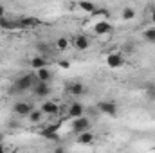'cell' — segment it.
I'll list each match as a JSON object with an SVG mask.
<instances>
[{
  "label": "cell",
  "instance_id": "obj_10",
  "mask_svg": "<svg viewBox=\"0 0 155 153\" xmlns=\"http://www.w3.org/2000/svg\"><path fill=\"white\" fill-rule=\"evenodd\" d=\"M16 25H18L20 29H33V27L40 25V20L38 18H33V16H27V18H20V20L16 22Z\"/></svg>",
  "mask_w": 155,
  "mask_h": 153
},
{
  "label": "cell",
  "instance_id": "obj_13",
  "mask_svg": "<svg viewBox=\"0 0 155 153\" xmlns=\"http://www.w3.org/2000/svg\"><path fill=\"white\" fill-rule=\"evenodd\" d=\"M78 7H79L81 11H85V13H94V11H96V4L90 2V0H79V2H78Z\"/></svg>",
  "mask_w": 155,
  "mask_h": 153
},
{
  "label": "cell",
  "instance_id": "obj_19",
  "mask_svg": "<svg viewBox=\"0 0 155 153\" xmlns=\"http://www.w3.org/2000/svg\"><path fill=\"white\" fill-rule=\"evenodd\" d=\"M41 115H43L41 110H35V108H33V110H31V114L27 115V117H29V121H31V122H40V121H41Z\"/></svg>",
  "mask_w": 155,
  "mask_h": 153
},
{
  "label": "cell",
  "instance_id": "obj_1",
  "mask_svg": "<svg viewBox=\"0 0 155 153\" xmlns=\"http://www.w3.org/2000/svg\"><path fill=\"white\" fill-rule=\"evenodd\" d=\"M36 74H24L15 81V90L16 92H25V90H33L35 83H36Z\"/></svg>",
  "mask_w": 155,
  "mask_h": 153
},
{
  "label": "cell",
  "instance_id": "obj_29",
  "mask_svg": "<svg viewBox=\"0 0 155 153\" xmlns=\"http://www.w3.org/2000/svg\"><path fill=\"white\" fill-rule=\"evenodd\" d=\"M4 151H5V148H4V144L0 142V153H4Z\"/></svg>",
  "mask_w": 155,
  "mask_h": 153
},
{
  "label": "cell",
  "instance_id": "obj_3",
  "mask_svg": "<svg viewBox=\"0 0 155 153\" xmlns=\"http://www.w3.org/2000/svg\"><path fill=\"white\" fill-rule=\"evenodd\" d=\"M33 94H35L36 97H47V96H51V86H49V83L36 79V83H35V86H33Z\"/></svg>",
  "mask_w": 155,
  "mask_h": 153
},
{
  "label": "cell",
  "instance_id": "obj_24",
  "mask_svg": "<svg viewBox=\"0 0 155 153\" xmlns=\"http://www.w3.org/2000/svg\"><path fill=\"white\" fill-rule=\"evenodd\" d=\"M36 50H40L41 54H45V52H49V50H51V47H49L47 43H38V45H36Z\"/></svg>",
  "mask_w": 155,
  "mask_h": 153
},
{
  "label": "cell",
  "instance_id": "obj_22",
  "mask_svg": "<svg viewBox=\"0 0 155 153\" xmlns=\"http://www.w3.org/2000/svg\"><path fill=\"white\" fill-rule=\"evenodd\" d=\"M0 27H4V29H13L15 24H13L11 20H7L5 16H0Z\"/></svg>",
  "mask_w": 155,
  "mask_h": 153
},
{
  "label": "cell",
  "instance_id": "obj_23",
  "mask_svg": "<svg viewBox=\"0 0 155 153\" xmlns=\"http://www.w3.org/2000/svg\"><path fill=\"white\" fill-rule=\"evenodd\" d=\"M144 40H148V41H155V27H150V29L144 31Z\"/></svg>",
  "mask_w": 155,
  "mask_h": 153
},
{
  "label": "cell",
  "instance_id": "obj_18",
  "mask_svg": "<svg viewBox=\"0 0 155 153\" xmlns=\"http://www.w3.org/2000/svg\"><path fill=\"white\" fill-rule=\"evenodd\" d=\"M31 67H35V70L36 69H41V67H47V60L43 56H35L31 60Z\"/></svg>",
  "mask_w": 155,
  "mask_h": 153
},
{
  "label": "cell",
  "instance_id": "obj_28",
  "mask_svg": "<svg viewBox=\"0 0 155 153\" xmlns=\"http://www.w3.org/2000/svg\"><path fill=\"white\" fill-rule=\"evenodd\" d=\"M0 16H5V7L0 4Z\"/></svg>",
  "mask_w": 155,
  "mask_h": 153
},
{
  "label": "cell",
  "instance_id": "obj_20",
  "mask_svg": "<svg viewBox=\"0 0 155 153\" xmlns=\"http://www.w3.org/2000/svg\"><path fill=\"white\" fill-rule=\"evenodd\" d=\"M121 52H123V54H134V52H135V43H134V41L124 43L123 49H121Z\"/></svg>",
  "mask_w": 155,
  "mask_h": 153
},
{
  "label": "cell",
  "instance_id": "obj_16",
  "mask_svg": "<svg viewBox=\"0 0 155 153\" xmlns=\"http://www.w3.org/2000/svg\"><path fill=\"white\" fill-rule=\"evenodd\" d=\"M56 128H58V126L45 128V130L41 132V137H45V139H51V141H58L60 137H58V133H56Z\"/></svg>",
  "mask_w": 155,
  "mask_h": 153
},
{
  "label": "cell",
  "instance_id": "obj_11",
  "mask_svg": "<svg viewBox=\"0 0 155 153\" xmlns=\"http://www.w3.org/2000/svg\"><path fill=\"white\" fill-rule=\"evenodd\" d=\"M69 115H71L72 119L85 115V106H83L81 103H72V105L69 106Z\"/></svg>",
  "mask_w": 155,
  "mask_h": 153
},
{
  "label": "cell",
  "instance_id": "obj_7",
  "mask_svg": "<svg viewBox=\"0 0 155 153\" xmlns=\"http://www.w3.org/2000/svg\"><path fill=\"white\" fill-rule=\"evenodd\" d=\"M97 108L107 115H112V117L117 115V105L114 103V101H101V103L97 105Z\"/></svg>",
  "mask_w": 155,
  "mask_h": 153
},
{
  "label": "cell",
  "instance_id": "obj_14",
  "mask_svg": "<svg viewBox=\"0 0 155 153\" xmlns=\"http://www.w3.org/2000/svg\"><path fill=\"white\" fill-rule=\"evenodd\" d=\"M67 90H69L71 96H83V94H85V86H83L81 83H78V81L76 83H72V85H69Z\"/></svg>",
  "mask_w": 155,
  "mask_h": 153
},
{
  "label": "cell",
  "instance_id": "obj_21",
  "mask_svg": "<svg viewBox=\"0 0 155 153\" xmlns=\"http://www.w3.org/2000/svg\"><path fill=\"white\" fill-rule=\"evenodd\" d=\"M56 47H58L60 50H67V47H69V40L63 38V36H61V38H58V40H56Z\"/></svg>",
  "mask_w": 155,
  "mask_h": 153
},
{
  "label": "cell",
  "instance_id": "obj_2",
  "mask_svg": "<svg viewBox=\"0 0 155 153\" xmlns=\"http://www.w3.org/2000/svg\"><path fill=\"white\" fill-rule=\"evenodd\" d=\"M124 65V56H123V52H110L108 56H107V67H110V69H121Z\"/></svg>",
  "mask_w": 155,
  "mask_h": 153
},
{
  "label": "cell",
  "instance_id": "obj_15",
  "mask_svg": "<svg viewBox=\"0 0 155 153\" xmlns=\"http://www.w3.org/2000/svg\"><path fill=\"white\" fill-rule=\"evenodd\" d=\"M36 77H38L40 81H51V77H52V74H51V70L47 69V67H41V69H36Z\"/></svg>",
  "mask_w": 155,
  "mask_h": 153
},
{
  "label": "cell",
  "instance_id": "obj_5",
  "mask_svg": "<svg viewBox=\"0 0 155 153\" xmlns=\"http://www.w3.org/2000/svg\"><path fill=\"white\" fill-rule=\"evenodd\" d=\"M88 126H90V121H88L85 115H81V117H76V119H74V122H72V132H74V133H81V132L88 130Z\"/></svg>",
  "mask_w": 155,
  "mask_h": 153
},
{
  "label": "cell",
  "instance_id": "obj_9",
  "mask_svg": "<svg viewBox=\"0 0 155 153\" xmlns=\"http://www.w3.org/2000/svg\"><path fill=\"white\" fill-rule=\"evenodd\" d=\"M72 45H74V49H78V50H87L90 47V40L87 38L85 34H78L76 38L72 40Z\"/></svg>",
  "mask_w": 155,
  "mask_h": 153
},
{
  "label": "cell",
  "instance_id": "obj_12",
  "mask_svg": "<svg viewBox=\"0 0 155 153\" xmlns=\"http://www.w3.org/2000/svg\"><path fill=\"white\" fill-rule=\"evenodd\" d=\"M94 133H90L88 130H85V132H81V133H78V142L79 144H92L94 142Z\"/></svg>",
  "mask_w": 155,
  "mask_h": 153
},
{
  "label": "cell",
  "instance_id": "obj_25",
  "mask_svg": "<svg viewBox=\"0 0 155 153\" xmlns=\"http://www.w3.org/2000/svg\"><path fill=\"white\" fill-rule=\"evenodd\" d=\"M146 90H148V96H150L152 99H155V85H148Z\"/></svg>",
  "mask_w": 155,
  "mask_h": 153
},
{
  "label": "cell",
  "instance_id": "obj_27",
  "mask_svg": "<svg viewBox=\"0 0 155 153\" xmlns=\"http://www.w3.org/2000/svg\"><path fill=\"white\" fill-rule=\"evenodd\" d=\"M150 18H152V24H155V7L152 9V13H150Z\"/></svg>",
  "mask_w": 155,
  "mask_h": 153
},
{
  "label": "cell",
  "instance_id": "obj_6",
  "mask_svg": "<svg viewBox=\"0 0 155 153\" xmlns=\"http://www.w3.org/2000/svg\"><path fill=\"white\" fill-rule=\"evenodd\" d=\"M31 110H33V106H31V103H27V101H18V103H15V106H13V112L16 115H20V117L29 115Z\"/></svg>",
  "mask_w": 155,
  "mask_h": 153
},
{
  "label": "cell",
  "instance_id": "obj_26",
  "mask_svg": "<svg viewBox=\"0 0 155 153\" xmlns=\"http://www.w3.org/2000/svg\"><path fill=\"white\" fill-rule=\"evenodd\" d=\"M58 65H60L61 69H69V67H71V61H69V60H61Z\"/></svg>",
  "mask_w": 155,
  "mask_h": 153
},
{
  "label": "cell",
  "instance_id": "obj_17",
  "mask_svg": "<svg viewBox=\"0 0 155 153\" xmlns=\"http://www.w3.org/2000/svg\"><path fill=\"white\" fill-rule=\"evenodd\" d=\"M121 18H123L124 22L134 20V18H135V9H134V7H124L123 13H121Z\"/></svg>",
  "mask_w": 155,
  "mask_h": 153
},
{
  "label": "cell",
  "instance_id": "obj_8",
  "mask_svg": "<svg viewBox=\"0 0 155 153\" xmlns=\"http://www.w3.org/2000/svg\"><path fill=\"white\" fill-rule=\"evenodd\" d=\"M40 110L43 112V115H56L58 112H60V106H58V103L47 99V101H43V105H41Z\"/></svg>",
  "mask_w": 155,
  "mask_h": 153
},
{
  "label": "cell",
  "instance_id": "obj_4",
  "mask_svg": "<svg viewBox=\"0 0 155 153\" xmlns=\"http://www.w3.org/2000/svg\"><path fill=\"white\" fill-rule=\"evenodd\" d=\"M112 33V24H108L107 20H99L94 24V34L96 36H107Z\"/></svg>",
  "mask_w": 155,
  "mask_h": 153
}]
</instances>
